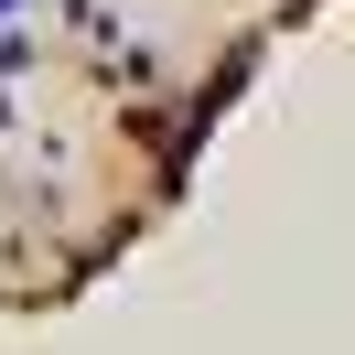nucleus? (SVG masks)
<instances>
[{
  "label": "nucleus",
  "instance_id": "obj_1",
  "mask_svg": "<svg viewBox=\"0 0 355 355\" xmlns=\"http://www.w3.org/2000/svg\"><path fill=\"white\" fill-rule=\"evenodd\" d=\"M11 11H22V0H0V22H11Z\"/></svg>",
  "mask_w": 355,
  "mask_h": 355
}]
</instances>
